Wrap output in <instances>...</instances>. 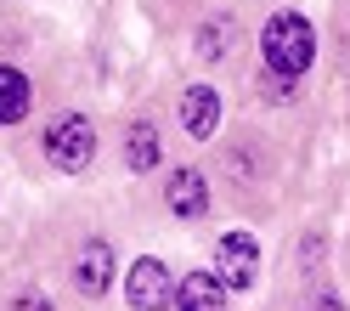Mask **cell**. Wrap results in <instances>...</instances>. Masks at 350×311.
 Returning a JSON list of instances; mask_svg holds the SVG:
<instances>
[{
  "label": "cell",
  "instance_id": "cell-5",
  "mask_svg": "<svg viewBox=\"0 0 350 311\" xmlns=\"http://www.w3.org/2000/svg\"><path fill=\"white\" fill-rule=\"evenodd\" d=\"M113 266H119L113 243H107V238H85L79 255H74V288L85 300H102L107 288H113Z\"/></svg>",
  "mask_w": 350,
  "mask_h": 311
},
{
  "label": "cell",
  "instance_id": "cell-2",
  "mask_svg": "<svg viewBox=\"0 0 350 311\" xmlns=\"http://www.w3.org/2000/svg\"><path fill=\"white\" fill-rule=\"evenodd\" d=\"M40 147H46V159L62 175H79V170H91V159H96V125L85 114H57L46 125V136H40Z\"/></svg>",
  "mask_w": 350,
  "mask_h": 311
},
{
  "label": "cell",
  "instance_id": "cell-13",
  "mask_svg": "<svg viewBox=\"0 0 350 311\" xmlns=\"http://www.w3.org/2000/svg\"><path fill=\"white\" fill-rule=\"evenodd\" d=\"M12 311H51V300L40 295V288H29V295H17V300H12Z\"/></svg>",
  "mask_w": 350,
  "mask_h": 311
},
{
  "label": "cell",
  "instance_id": "cell-3",
  "mask_svg": "<svg viewBox=\"0 0 350 311\" xmlns=\"http://www.w3.org/2000/svg\"><path fill=\"white\" fill-rule=\"evenodd\" d=\"M215 277H221L226 295H249L260 283V238L249 232H226L215 243Z\"/></svg>",
  "mask_w": 350,
  "mask_h": 311
},
{
  "label": "cell",
  "instance_id": "cell-4",
  "mask_svg": "<svg viewBox=\"0 0 350 311\" xmlns=\"http://www.w3.org/2000/svg\"><path fill=\"white\" fill-rule=\"evenodd\" d=\"M124 300H130V311H170V300H175L170 266H164L159 255L130 260V272H124Z\"/></svg>",
  "mask_w": 350,
  "mask_h": 311
},
{
  "label": "cell",
  "instance_id": "cell-11",
  "mask_svg": "<svg viewBox=\"0 0 350 311\" xmlns=\"http://www.w3.org/2000/svg\"><path fill=\"white\" fill-rule=\"evenodd\" d=\"M232 51V17H209V23L198 29V57L204 62H221Z\"/></svg>",
  "mask_w": 350,
  "mask_h": 311
},
{
  "label": "cell",
  "instance_id": "cell-1",
  "mask_svg": "<svg viewBox=\"0 0 350 311\" xmlns=\"http://www.w3.org/2000/svg\"><path fill=\"white\" fill-rule=\"evenodd\" d=\"M260 69H266V85L277 97H288L294 85L311 74V62H317V29H311V17L305 12H271V23L266 34H260Z\"/></svg>",
  "mask_w": 350,
  "mask_h": 311
},
{
  "label": "cell",
  "instance_id": "cell-7",
  "mask_svg": "<svg viewBox=\"0 0 350 311\" xmlns=\"http://www.w3.org/2000/svg\"><path fill=\"white\" fill-rule=\"evenodd\" d=\"M164 204H170V215H181V221L209 215V182H204V170H170Z\"/></svg>",
  "mask_w": 350,
  "mask_h": 311
},
{
  "label": "cell",
  "instance_id": "cell-9",
  "mask_svg": "<svg viewBox=\"0 0 350 311\" xmlns=\"http://www.w3.org/2000/svg\"><path fill=\"white\" fill-rule=\"evenodd\" d=\"M159 125L152 119H130L124 125V164L136 170V175H147V170H159Z\"/></svg>",
  "mask_w": 350,
  "mask_h": 311
},
{
  "label": "cell",
  "instance_id": "cell-6",
  "mask_svg": "<svg viewBox=\"0 0 350 311\" xmlns=\"http://www.w3.org/2000/svg\"><path fill=\"white\" fill-rule=\"evenodd\" d=\"M221 91H215V85H187L181 91V130L192 142H209L215 130H221Z\"/></svg>",
  "mask_w": 350,
  "mask_h": 311
},
{
  "label": "cell",
  "instance_id": "cell-8",
  "mask_svg": "<svg viewBox=\"0 0 350 311\" xmlns=\"http://www.w3.org/2000/svg\"><path fill=\"white\" fill-rule=\"evenodd\" d=\"M175 311H226V288L215 272H187L175 283Z\"/></svg>",
  "mask_w": 350,
  "mask_h": 311
},
{
  "label": "cell",
  "instance_id": "cell-12",
  "mask_svg": "<svg viewBox=\"0 0 350 311\" xmlns=\"http://www.w3.org/2000/svg\"><path fill=\"white\" fill-rule=\"evenodd\" d=\"M299 311H345V300H339V288H311Z\"/></svg>",
  "mask_w": 350,
  "mask_h": 311
},
{
  "label": "cell",
  "instance_id": "cell-10",
  "mask_svg": "<svg viewBox=\"0 0 350 311\" xmlns=\"http://www.w3.org/2000/svg\"><path fill=\"white\" fill-rule=\"evenodd\" d=\"M34 108V85L23 69H12V62H0V125H17Z\"/></svg>",
  "mask_w": 350,
  "mask_h": 311
}]
</instances>
